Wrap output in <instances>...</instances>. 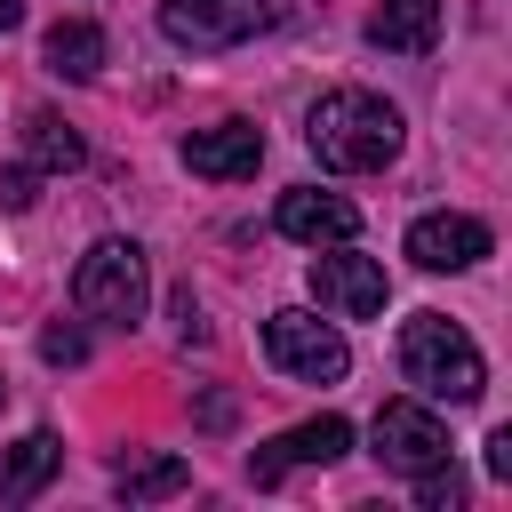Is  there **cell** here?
<instances>
[{
    "instance_id": "cell-1",
    "label": "cell",
    "mask_w": 512,
    "mask_h": 512,
    "mask_svg": "<svg viewBox=\"0 0 512 512\" xmlns=\"http://www.w3.org/2000/svg\"><path fill=\"white\" fill-rule=\"evenodd\" d=\"M400 112L368 88H328L312 112H304V144L320 152V168L336 176H368V168H392L400 160Z\"/></svg>"
},
{
    "instance_id": "cell-2",
    "label": "cell",
    "mask_w": 512,
    "mask_h": 512,
    "mask_svg": "<svg viewBox=\"0 0 512 512\" xmlns=\"http://www.w3.org/2000/svg\"><path fill=\"white\" fill-rule=\"evenodd\" d=\"M400 376L424 392V400H448V408H472L488 392V360L480 344L448 320V312H416L400 328Z\"/></svg>"
},
{
    "instance_id": "cell-3",
    "label": "cell",
    "mask_w": 512,
    "mask_h": 512,
    "mask_svg": "<svg viewBox=\"0 0 512 512\" xmlns=\"http://www.w3.org/2000/svg\"><path fill=\"white\" fill-rule=\"evenodd\" d=\"M296 16V0H160V32L192 56H216V48H240L256 32H280Z\"/></svg>"
},
{
    "instance_id": "cell-4",
    "label": "cell",
    "mask_w": 512,
    "mask_h": 512,
    "mask_svg": "<svg viewBox=\"0 0 512 512\" xmlns=\"http://www.w3.org/2000/svg\"><path fill=\"white\" fill-rule=\"evenodd\" d=\"M72 304L88 320H112V328H136L144 304H152V272H144V248L136 240H96L72 272Z\"/></svg>"
},
{
    "instance_id": "cell-5",
    "label": "cell",
    "mask_w": 512,
    "mask_h": 512,
    "mask_svg": "<svg viewBox=\"0 0 512 512\" xmlns=\"http://www.w3.org/2000/svg\"><path fill=\"white\" fill-rule=\"evenodd\" d=\"M264 352H272V368L296 376V384H336V376L352 368V344H344L328 320H312V312H272V320H264Z\"/></svg>"
},
{
    "instance_id": "cell-6",
    "label": "cell",
    "mask_w": 512,
    "mask_h": 512,
    "mask_svg": "<svg viewBox=\"0 0 512 512\" xmlns=\"http://www.w3.org/2000/svg\"><path fill=\"white\" fill-rule=\"evenodd\" d=\"M376 456H384V472H432V464H448V424L424 408V400H384L376 408Z\"/></svg>"
},
{
    "instance_id": "cell-7",
    "label": "cell",
    "mask_w": 512,
    "mask_h": 512,
    "mask_svg": "<svg viewBox=\"0 0 512 512\" xmlns=\"http://www.w3.org/2000/svg\"><path fill=\"white\" fill-rule=\"evenodd\" d=\"M312 296H320V312L376 320V312H384V296H392V280H384V264H376V256H352V248L336 240L328 256H312Z\"/></svg>"
},
{
    "instance_id": "cell-8",
    "label": "cell",
    "mask_w": 512,
    "mask_h": 512,
    "mask_svg": "<svg viewBox=\"0 0 512 512\" xmlns=\"http://www.w3.org/2000/svg\"><path fill=\"white\" fill-rule=\"evenodd\" d=\"M344 448H352V424H344V416H304V424H288L280 440H264V448L248 456V480H256V488H280L296 464H336Z\"/></svg>"
},
{
    "instance_id": "cell-9",
    "label": "cell",
    "mask_w": 512,
    "mask_h": 512,
    "mask_svg": "<svg viewBox=\"0 0 512 512\" xmlns=\"http://www.w3.org/2000/svg\"><path fill=\"white\" fill-rule=\"evenodd\" d=\"M488 248H496V232H488L480 216H456V208H432V216L408 224V256H416L424 272H472Z\"/></svg>"
},
{
    "instance_id": "cell-10",
    "label": "cell",
    "mask_w": 512,
    "mask_h": 512,
    "mask_svg": "<svg viewBox=\"0 0 512 512\" xmlns=\"http://www.w3.org/2000/svg\"><path fill=\"white\" fill-rule=\"evenodd\" d=\"M256 160H264V128H248V120H216V128H192L184 136V168L192 176L240 184V176H256Z\"/></svg>"
},
{
    "instance_id": "cell-11",
    "label": "cell",
    "mask_w": 512,
    "mask_h": 512,
    "mask_svg": "<svg viewBox=\"0 0 512 512\" xmlns=\"http://www.w3.org/2000/svg\"><path fill=\"white\" fill-rule=\"evenodd\" d=\"M288 240H304V248H336V240H352L360 232V208L344 200V192H320V184H296V192H280V216H272Z\"/></svg>"
},
{
    "instance_id": "cell-12",
    "label": "cell",
    "mask_w": 512,
    "mask_h": 512,
    "mask_svg": "<svg viewBox=\"0 0 512 512\" xmlns=\"http://www.w3.org/2000/svg\"><path fill=\"white\" fill-rule=\"evenodd\" d=\"M368 40L392 48V56H432V40H440V0H376Z\"/></svg>"
},
{
    "instance_id": "cell-13",
    "label": "cell",
    "mask_w": 512,
    "mask_h": 512,
    "mask_svg": "<svg viewBox=\"0 0 512 512\" xmlns=\"http://www.w3.org/2000/svg\"><path fill=\"white\" fill-rule=\"evenodd\" d=\"M56 464H64V440H56V432H24L16 448H0V496H8V504L40 496V488L56 480Z\"/></svg>"
},
{
    "instance_id": "cell-14",
    "label": "cell",
    "mask_w": 512,
    "mask_h": 512,
    "mask_svg": "<svg viewBox=\"0 0 512 512\" xmlns=\"http://www.w3.org/2000/svg\"><path fill=\"white\" fill-rule=\"evenodd\" d=\"M40 64H48L56 80H96V72H104V32H96L88 16H64V24H48Z\"/></svg>"
},
{
    "instance_id": "cell-15",
    "label": "cell",
    "mask_w": 512,
    "mask_h": 512,
    "mask_svg": "<svg viewBox=\"0 0 512 512\" xmlns=\"http://www.w3.org/2000/svg\"><path fill=\"white\" fill-rule=\"evenodd\" d=\"M112 488H120L128 504H168V496L192 488V464H184V456H120V464H112Z\"/></svg>"
},
{
    "instance_id": "cell-16",
    "label": "cell",
    "mask_w": 512,
    "mask_h": 512,
    "mask_svg": "<svg viewBox=\"0 0 512 512\" xmlns=\"http://www.w3.org/2000/svg\"><path fill=\"white\" fill-rule=\"evenodd\" d=\"M24 152H32V168H40V176H72V168L88 160L80 128H72V120H56V112H24Z\"/></svg>"
},
{
    "instance_id": "cell-17",
    "label": "cell",
    "mask_w": 512,
    "mask_h": 512,
    "mask_svg": "<svg viewBox=\"0 0 512 512\" xmlns=\"http://www.w3.org/2000/svg\"><path fill=\"white\" fill-rule=\"evenodd\" d=\"M416 504H424V512H456V504H464V472H456V464L416 472Z\"/></svg>"
},
{
    "instance_id": "cell-18",
    "label": "cell",
    "mask_w": 512,
    "mask_h": 512,
    "mask_svg": "<svg viewBox=\"0 0 512 512\" xmlns=\"http://www.w3.org/2000/svg\"><path fill=\"white\" fill-rule=\"evenodd\" d=\"M40 360H48V368H80V360H88V336H80L72 320H48V328H40Z\"/></svg>"
},
{
    "instance_id": "cell-19",
    "label": "cell",
    "mask_w": 512,
    "mask_h": 512,
    "mask_svg": "<svg viewBox=\"0 0 512 512\" xmlns=\"http://www.w3.org/2000/svg\"><path fill=\"white\" fill-rule=\"evenodd\" d=\"M32 184H40V168H8L0 176V208H32Z\"/></svg>"
},
{
    "instance_id": "cell-20",
    "label": "cell",
    "mask_w": 512,
    "mask_h": 512,
    "mask_svg": "<svg viewBox=\"0 0 512 512\" xmlns=\"http://www.w3.org/2000/svg\"><path fill=\"white\" fill-rule=\"evenodd\" d=\"M176 336H184V344H200V336H208V320H200L192 288H176Z\"/></svg>"
},
{
    "instance_id": "cell-21",
    "label": "cell",
    "mask_w": 512,
    "mask_h": 512,
    "mask_svg": "<svg viewBox=\"0 0 512 512\" xmlns=\"http://www.w3.org/2000/svg\"><path fill=\"white\" fill-rule=\"evenodd\" d=\"M488 480H512V424L488 432Z\"/></svg>"
},
{
    "instance_id": "cell-22",
    "label": "cell",
    "mask_w": 512,
    "mask_h": 512,
    "mask_svg": "<svg viewBox=\"0 0 512 512\" xmlns=\"http://www.w3.org/2000/svg\"><path fill=\"white\" fill-rule=\"evenodd\" d=\"M16 16H24V0H0V32H8V24H16Z\"/></svg>"
},
{
    "instance_id": "cell-23",
    "label": "cell",
    "mask_w": 512,
    "mask_h": 512,
    "mask_svg": "<svg viewBox=\"0 0 512 512\" xmlns=\"http://www.w3.org/2000/svg\"><path fill=\"white\" fill-rule=\"evenodd\" d=\"M0 400H8V384H0Z\"/></svg>"
}]
</instances>
